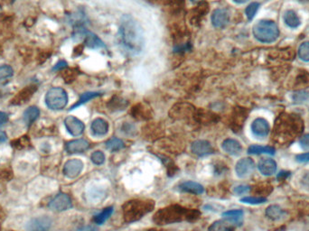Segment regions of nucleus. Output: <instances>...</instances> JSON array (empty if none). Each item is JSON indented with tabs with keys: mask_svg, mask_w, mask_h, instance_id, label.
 Segmentation results:
<instances>
[{
	"mask_svg": "<svg viewBox=\"0 0 309 231\" xmlns=\"http://www.w3.org/2000/svg\"><path fill=\"white\" fill-rule=\"evenodd\" d=\"M118 38L123 50L130 55L139 54L145 46L142 27L138 21L129 15H125L120 20Z\"/></svg>",
	"mask_w": 309,
	"mask_h": 231,
	"instance_id": "nucleus-1",
	"label": "nucleus"
},
{
	"mask_svg": "<svg viewBox=\"0 0 309 231\" xmlns=\"http://www.w3.org/2000/svg\"><path fill=\"white\" fill-rule=\"evenodd\" d=\"M304 131V120L297 114L282 113L276 118L274 129L273 140L280 146L290 145Z\"/></svg>",
	"mask_w": 309,
	"mask_h": 231,
	"instance_id": "nucleus-2",
	"label": "nucleus"
},
{
	"mask_svg": "<svg viewBox=\"0 0 309 231\" xmlns=\"http://www.w3.org/2000/svg\"><path fill=\"white\" fill-rule=\"evenodd\" d=\"M200 217L201 212L198 210L187 209L178 204H172L157 211L153 217V221L159 226H165L183 221L195 222L200 219Z\"/></svg>",
	"mask_w": 309,
	"mask_h": 231,
	"instance_id": "nucleus-3",
	"label": "nucleus"
},
{
	"mask_svg": "<svg viewBox=\"0 0 309 231\" xmlns=\"http://www.w3.org/2000/svg\"><path fill=\"white\" fill-rule=\"evenodd\" d=\"M156 203L149 199H133L122 205V215L126 223H132L143 219L154 211Z\"/></svg>",
	"mask_w": 309,
	"mask_h": 231,
	"instance_id": "nucleus-4",
	"label": "nucleus"
},
{
	"mask_svg": "<svg viewBox=\"0 0 309 231\" xmlns=\"http://www.w3.org/2000/svg\"><path fill=\"white\" fill-rule=\"evenodd\" d=\"M253 36L257 40L263 44L274 43L280 37V30L274 21L260 20L252 29Z\"/></svg>",
	"mask_w": 309,
	"mask_h": 231,
	"instance_id": "nucleus-5",
	"label": "nucleus"
},
{
	"mask_svg": "<svg viewBox=\"0 0 309 231\" xmlns=\"http://www.w3.org/2000/svg\"><path fill=\"white\" fill-rule=\"evenodd\" d=\"M68 94L60 87H53L45 94V102L47 108L52 110H61L68 103Z\"/></svg>",
	"mask_w": 309,
	"mask_h": 231,
	"instance_id": "nucleus-6",
	"label": "nucleus"
},
{
	"mask_svg": "<svg viewBox=\"0 0 309 231\" xmlns=\"http://www.w3.org/2000/svg\"><path fill=\"white\" fill-rule=\"evenodd\" d=\"M53 219L48 216L33 218L25 225L26 231H49L53 226Z\"/></svg>",
	"mask_w": 309,
	"mask_h": 231,
	"instance_id": "nucleus-7",
	"label": "nucleus"
},
{
	"mask_svg": "<svg viewBox=\"0 0 309 231\" xmlns=\"http://www.w3.org/2000/svg\"><path fill=\"white\" fill-rule=\"evenodd\" d=\"M48 207L51 211L55 212H63V211H68L73 207L72 200L69 195L65 193H59L53 198L48 204Z\"/></svg>",
	"mask_w": 309,
	"mask_h": 231,
	"instance_id": "nucleus-8",
	"label": "nucleus"
},
{
	"mask_svg": "<svg viewBox=\"0 0 309 231\" xmlns=\"http://www.w3.org/2000/svg\"><path fill=\"white\" fill-rule=\"evenodd\" d=\"M255 170V162L250 157H244L237 162L235 166V173L240 179H246L252 175Z\"/></svg>",
	"mask_w": 309,
	"mask_h": 231,
	"instance_id": "nucleus-9",
	"label": "nucleus"
},
{
	"mask_svg": "<svg viewBox=\"0 0 309 231\" xmlns=\"http://www.w3.org/2000/svg\"><path fill=\"white\" fill-rule=\"evenodd\" d=\"M37 86L35 84L26 86L16 93V96L11 100L10 104L13 106H22L26 104L32 98L37 91Z\"/></svg>",
	"mask_w": 309,
	"mask_h": 231,
	"instance_id": "nucleus-10",
	"label": "nucleus"
},
{
	"mask_svg": "<svg viewBox=\"0 0 309 231\" xmlns=\"http://www.w3.org/2000/svg\"><path fill=\"white\" fill-rule=\"evenodd\" d=\"M83 162L80 159H71L65 162L63 169L64 175L69 179H74L81 175L83 170Z\"/></svg>",
	"mask_w": 309,
	"mask_h": 231,
	"instance_id": "nucleus-11",
	"label": "nucleus"
},
{
	"mask_svg": "<svg viewBox=\"0 0 309 231\" xmlns=\"http://www.w3.org/2000/svg\"><path fill=\"white\" fill-rule=\"evenodd\" d=\"M65 126L66 130L68 131V133L72 135L73 137L81 136L84 132V128H85L83 122L73 116H68L67 118H65Z\"/></svg>",
	"mask_w": 309,
	"mask_h": 231,
	"instance_id": "nucleus-12",
	"label": "nucleus"
},
{
	"mask_svg": "<svg viewBox=\"0 0 309 231\" xmlns=\"http://www.w3.org/2000/svg\"><path fill=\"white\" fill-rule=\"evenodd\" d=\"M252 134L257 138H266L270 131V126L267 119L263 118H258L254 119L252 123Z\"/></svg>",
	"mask_w": 309,
	"mask_h": 231,
	"instance_id": "nucleus-13",
	"label": "nucleus"
},
{
	"mask_svg": "<svg viewBox=\"0 0 309 231\" xmlns=\"http://www.w3.org/2000/svg\"><path fill=\"white\" fill-rule=\"evenodd\" d=\"M230 21V12L225 8L215 9L211 15V24L216 28H224Z\"/></svg>",
	"mask_w": 309,
	"mask_h": 231,
	"instance_id": "nucleus-14",
	"label": "nucleus"
},
{
	"mask_svg": "<svg viewBox=\"0 0 309 231\" xmlns=\"http://www.w3.org/2000/svg\"><path fill=\"white\" fill-rule=\"evenodd\" d=\"M195 112V108L193 106L188 105L187 103H182L175 105L171 110L170 115L172 118H184L190 116L194 118Z\"/></svg>",
	"mask_w": 309,
	"mask_h": 231,
	"instance_id": "nucleus-15",
	"label": "nucleus"
},
{
	"mask_svg": "<svg viewBox=\"0 0 309 231\" xmlns=\"http://www.w3.org/2000/svg\"><path fill=\"white\" fill-rule=\"evenodd\" d=\"M191 150L197 156H205L213 154V147L206 140H196L192 144Z\"/></svg>",
	"mask_w": 309,
	"mask_h": 231,
	"instance_id": "nucleus-16",
	"label": "nucleus"
},
{
	"mask_svg": "<svg viewBox=\"0 0 309 231\" xmlns=\"http://www.w3.org/2000/svg\"><path fill=\"white\" fill-rule=\"evenodd\" d=\"M209 12V6L206 2H200L197 7H195L190 13V21L193 24L197 25L200 24L203 18Z\"/></svg>",
	"mask_w": 309,
	"mask_h": 231,
	"instance_id": "nucleus-17",
	"label": "nucleus"
},
{
	"mask_svg": "<svg viewBox=\"0 0 309 231\" xmlns=\"http://www.w3.org/2000/svg\"><path fill=\"white\" fill-rule=\"evenodd\" d=\"M89 148V143L85 139H75L65 145V150L69 154H81Z\"/></svg>",
	"mask_w": 309,
	"mask_h": 231,
	"instance_id": "nucleus-18",
	"label": "nucleus"
},
{
	"mask_svg": "<svg viewBox=\"0 0 309 231\" xmlns=\"http://www.w3.org/2000/svg\"><path fill=\"white\" fill-rule=\"evenodd\" d=\"M258 169L260 172V174L265 176H271L276 174L277 169V164L276 161L271 158L260 159V162L258 163Z\"/></svg>",
	"mask_w": 309,
	"mask_h": 231,
	"instance_id": "nucleus-19",
	"label": "nucleus"
},
{
	"mask_svg": "<svg viewBox=\"0 0 309 231\" xmlns=\"http://www.w3.org/2000/svg\"><path fill=\"white\" fill-rule=\"evenodd\" d=\"M109 123L103 118H96L91 122L90 130L95 137H104L109 132Z\"/></svg>",
	"mask_w": 309,
	"mask_h": 231,
	"instance_id": "nucleus-20",
	"label": "nucleus"
},
{
	"mask_svg": "<svg viewBox=\"0 0 309 231\" xmlns=\"http://www.w3.org/2000/svg\"><path fill=\"white\" fill-rule=\"evenodd\" d=\"M222 148L224 149L225 153H227L230 155H233V156L239 155L242 151V146L240 145V143L232 138L225 139L222 144Z\"/></svg>",
	"mask_w": 309,
	"mask_h": 231,
	"instance_id": "nucleus-21",
	"label": "nucleus"
},
{
	"mask_svg": "<svg viewBox=\"0 0 309 231\" xmlns=\"http://www.w3.org/2000/svg\"><path fill=\"white\" fill-rule=\"evenodd\" d=\"M178 190L183 192L190 193V194L200 195L204 192V188L200 183L192 182V181H187L179 184Z\"/></svg>",
	"mask_w": 309,
	"mask_h": 231,
	"instance_id": "nucleus-22",
	"label": "nucleus"
},
{
	"mask_svg": "<svg viewBox=\"0 0 309 231\" xmlns=\"http://www.w3.org/2000/svg\"><path fill=\"white\" fill-rule=\"evenodd\" d=\"M247 118V113L242 109H239L234 112V115L232 117V122H231V127L233 132L240 131L243 126V123Z\"/></svg>",
	"mask_w": 309,
	"mask_h": 231,
	"instance_id": "nucleus-23",
	"label": "nucleus"
},
{
	"mask_svg": "<svg viewBox=\"0 0 309 231\" xmlns=\"http://www.w3.org/2000/svg\"><path fill=\"white\" fill-rule=\"evenodd\" d=\"M39 116H40V110L37 107L32 106L29 107L28 109L24 111L23 114V120L26 126L30 127L35 122L37 121Z\"/></svg>",
	"mask_w": 309,
	"mask_h": 231,
	"instance_id": "nucleus-24",
	"label": "nucleus"
},
{
	"mask_svg": "<svg viewBox=\"0 0 309 231\" xmlns=\"http://www.w3.org/2000/svg\"><path fill=\"white\" fill-rule=\"evenodd\" d=\"M84 45L89 49L104 48L105 45L94 32H85L84 34Z\"/></svg>",
	"mask_w": 309,
	"mask_h": 231,
	"instance_id": "nucleus-25",
	"label": "nucleus"
},
{
	"mask_svg": "<svg viewBox=\"0 0 309 231\" xmlns=\"http://www.w3.org/2000/svg\"><path fill=\"white\" fill-rule=\"evenodd\" d=\"M283 20H284L285 24H287L290 28H297L301 24L300 17L297 15V13L294 10H287L284 13V16H283Z\"/></svg>",
	"mask_w": 309,
	"mask_h": 231,
	"instance_id": "nucleus-26",
	"label": "nucleus"
},
{
	"mask_svg": "<svg viewBox=\"0 0 309 231\" xmlns=\"http://www.w3.org/2000/svg\"><path fill=\"white\" fill-rule=\"evenodd\" d=\"M235 227V224L224 219L214 221L210 227H208V231H234Z\"/></svg>",
	"mask_w": 309,
	"mask_h": 231,
	"instance_id": "nucleus-27",
	"label": "nucleus"
},
{
	"mask_svg": "<svg viewBox=\"0 0 309 231\" xmlns=\"http://www.w3.org/2000/svg\"><path fill=\"white\" fill-rule=\"evenodd\" d=\"M222 216L224 219L238 226L242 222L243 211H240V210H232V211H225Z\"/></svg>",
	"mask_w": 309,
	"mask_h": 231,
	"instance_id": "nucleus-28",
	"label": "nucleus"
},
{
	"mask_svg": "<svg viewBox=\"0 0 309 231\" xmlns=\"http://www.w3.org/2000/svg\"><path fill=\"white\" fill-rule=\"evenodd\" d=\"M285 213L286 212H285L284 210L281 206L276 205V204H273V205L268 206L266 209V211H265L266 216L268 217V219H271V220H279V219H281L282 217H284Z\"/></svg>",
	"mask_w": 309,
	"mask_h": 231,
	"instance_id": "nucleus-29",
	"label": "nucleus"
},
{
	"mask_svg": "<svg viewBox=\"0 0 309 231\" xmlns=\"http://www.w3.org/2000/svg\"><path fill=\"white\" fill-rule=\"evenodd\" d=\"M102 96V92H95V91H90V92H85V93L81 94V97L78 100V102L76 103H74L70 110H75L79 108L80 106L85 104L86 102H89L91 100H94L95 97H100Z\"/></svg>",
	"mask_w": 309,
	"mask_h": 231,
	"instance_id": "nucleus-30",
	"label": "nucleus"
},
{
	"mask_svg": "<svg viewBox=\"0 0 309 231\" xmlns=\"http://www.w3.org/2000/svg\"><path fill=\"white\" fill-rule=\"evenodd\" d=\"M248 154H267L269 155L275 154V148L272 146H262L258 145H252L248 148Z\"/></svg>",
	"mask_w": 309,
	"mask_h": 231,
	"instance_id": "nucleus-31",
	"label": "nucleus"
},
{
	"mask_svg": "<svg viewBox=\"0 0 309 231\" xmlns=\"http://www.w3.org/2000/svg\"><path fill=\"white\" fill-rule=\"evenodd\" d=\"M14 76V70L9 65H0V85L8 82Z\"/></svg>",
	"mask_w": 309,
	"mask_h": 231,
	"instance_id": "nucleus-32",
	"label": "nucleus"
},
{
	"mask_svg": "<svg viewBox=\"0 0 309 231\" xmlns=\"http://www.w3.org/2000/svg\"><path fill=\"white\" fill-rule=\"evenodd\" d=\"M113 211V207L106 208L102 212L94 216V223L97 224V225H102V224L105 223L106 221L110 219V216L112 215Z\"/></svg>",
	"mask_w": 309,
	"mask_h": 231,
	"instance_id": "nucleus-33",
	"label": "nucleus"
},
{
	"mask_svg": "<svg viewBox=\"0 0 309 231\" xmlns=\"http://www.w3.org/2000/svg\"><path fill=\"white\" fill-rule=\"evenodd\" d=\"M106 148L111 152H118L125 147V144L119 138H113L109 139L105 144Z\"/></svg>",
	"mask_w": 309,
	"mask_h": 231,
	"instance_id": "nucleus-34",
	"label": "nucleus"
},
{
	"mask_svg": "<svg viewBox=\"0 0 309 231\" xmlns=\"http://www.w3.org/2000/svg\"><path fill=\"white\" fill-rule=\"evenodd\" d=\"M240 203L251 204V205H259L267 203V198L264 197H259V196H248L240 199Z\"/></svg>",
	"mask_w": 309,
	"mask_h": 231,
	"instance_id": "nucleus-35",
	"label": "nucleus"
},
{
	"mask_svg": "<svg viewBox=\"0 0 309 231\" xmlns=\"http://www.w3.org/2000/svg\"><path fill=\"white\" fill-rule=\"evenodd\" d=\"M260 3L258 2H252L251 4L249 5L248 7L245 9V14L247 16V18L249 20L252 21L254 16H256L257 12L260 8Z\"/></svg>",
	"mask_w": 309,
	"mask_h": 231,
	"instance_id": "nucleus-36",
	"label": "nucleus"
},
{
	"mask_svg": "<svg viewBox=\"0 0 309 231\" xmlns=\"http://www.w3.org/2000/svg\"><path fill=\"white\" fill-rule=\"evenodd\" d=\"M132 115L134 116L135 118H148V111L146 108H143L142 105L138 104L136 106L134 109H132Z\"/></svg>",
	"mask_w": 309,
	"mask_h": 231,
	"instance_id": "nucleus-37",
	"label": "nucleus"
},
{
	"mask_svg": "<svg viewBox=\"0 0 309 231\" xmlns=\"http://www.w3.org/2000/svg\"><path fill=\"white\" fill-rule=\"evenodd\" d=\"M298 56L302 61H309V42H305L299 46Z\"/></svg>",
	"mask_w": 309,
	"mask_h": 231,
	"instance_id": "nucleus-38",
	"label": "nucleus"
},
{
	"mask_svg": "<svg viewBox=\"0 0 309 231\" xmlns=\"http://www.w3.org/2000/svg\"><path fill=\"white\" fill-rule=\"evenodd\" d=\"M90 160L95 166H102L105 162V154L102 151H95L90 155Z\"/></svg>",
	"mask_w": 309,
	"mask_h": 231,
	"instance_id": "nucleus-39",
	"label": "nucleus"
},
{
	"mask_svg": "<svg viewBox=\"0 0 309 231\" xmlns=\"http://www.w3.org/2000/svg\"><path fill=\"white\" fill-rule=\"evenodd\" d=\"M110 110H124L125 107H127V102L125 101H123L119 97H117L115 101L114 100H110Z\"/></svg>",
	"mask_w": 309,
	"mask_h": 231,
	"instance_id": "nucleus-40",
	"label": "nucleus"
},
{
	"mask_svg": "<svg viewBox=\"0 0 309 231\" xmlns=\"http://www.w3.org/2000/svg\"><path fill=\"white\" fill-rule=\"evenodd\" d=\"M63 72V78H64V80H65L66 82H71V81H73L75 78H76V75H75V72H74V70L68 69V68H65V70H63L61 71Z\"/></svg>",
	"mask_w": 309,
	"mask_h": 231,
	"instance_id": "nucleus-41",
	"label": "nucleus"
},
{
	"mask_svg": "<svg viewBox=\"0 0 309 231\" xmlns=\"http://www.w3.org/2000/svg\"><path fill=\"white\" fill-rule=\"evenodd\" d=\"M309 97V94L305 91H297L296 93L293 95V101L297 103H301L304 102Z\"/></svg>",
	"mask_w": 309,
	"mask_h": 231,
	"instance_id": "nucleus-42",
	"label": "nucleus"
},
{
	"mask_svg": "<svg viewBox=\"0 0 309 231\" xmlns=\"http://www.w3.org/2000/svg\"><path fill=\"white\" fill-rule=\"evenodd\" d=\"M167 5L169 6L171 8H174L177 10H180L183 5H184V0H167Z\"/></svg>",
	"mask_w": 309,
	"mask_h": 231,
	"instance_id": "nucleus-43",
	"label": "nucleus"
},
{
	"mask_svg": "<svg viewBox=\"0 0 309 231\" xmlns=\"http://www.w3.org/2000/svg\"><path fill=\"white\" fill-rule=\"evenodd\" d=\"M251 189L252 187L249 185H239L233 189V191L235 194L243 195L248 193L249 191H251Z\"/></svg>",
	"mask_w": 309,
	"mask_h": 231,
	"instance_id": "nucleus-44",
	"label": "nucleus"
},
{
	"mask_svg": "<svg viewBox=\"0 0 309 231\" xmlns=\"http://www.w3.org/2000/svg\"><path fill=\"white\" fill-rule=\"evenodd\" d=\"M300 147L305 151H309V134H305L299 139Z\"/></svg>",
	"mask_w": 309,
	"mask_h": 231,
	"instance_id": "nucleus-45",
	"label": "nucleus"
},
{
	"mask_svg": "<svg viewBox=\"0 0 309 231\" xmlns=\"http://www.w3.org/2000/svg\"><path fill=\"white\" fill-rule=\"evenodd\" d=\"M300 184L304 189L309 191V170L305 172L301 176Z\"/></svg>",
	"mask_w": 309,
	"mask_h": 231,
	"instance_id": "nucleus-46",
	"label": "nucleus"
},
{
	"mask_svg": "<svg viewBox=\"0 0 309 231\" xmlns=\"http://www.w3.org/2000/svg\"><path fill=\"white\" fill-rule=\"evenodd\" d=\"M296 160L298 162H309V152L304 153V154H297L296 156Z\"/></svg>",
	"mask_w": 309,
	"mask_h": 231,
	"instance_id": "nucleus-47",
	"label": "nucleus"
},
{
	"mask_svg": "<svg viewBox=\"0 0 309 231\" xmlns=\"http://www.w3.org/2000/svg\"><path fill=\"white\" fill-rule=\"evenodd\" d=\"M68 67V64H67V62L65 61H60L59 62H57L55 66L53 67V71H63V70H65V68H67Z\"/></svg>",
	"mask_w": 309,
	"mask_h": 231,
	"instance_id": "nucleus-48",
	"label": "nucleus"
},
{
	"mask_svg": "<svg viewBox=\"0 0 309 231\" xmlns=\"http://www.w3.org/2000/svg\"><path fill=\"white\" fill-rule=\"evenodd\" d=\"M8 121V115L5 112L0 111V126L5 125Z\"/></svg>",
	"mask_w": 309,
	"mask_h": 231,
	"instance_id": "nucleus-49",
	"label": "nucleus"
},
{
	"mask_svg": "<svg viewBox=\"0 0 309 231\" xmlns=\"http://www.w3.org/2000/svg\"><path fill=\"white\" fill-rule=\"evenodd\" d=\"M289 175H290V172L289 171H282L277 176H276V179L277 180H284V179L287 178V177H289Z\"/></svg>",
	"mask_w": 309,
	"mask_h": 231,
	"instance_id": "nucleus-50",
	"label": "nucleus"
},
{
	"mask_svg": "<svg viewBox=\"0 0 309 231\" xmlns=\"http://www.w3.org/2000/svg\"><path fill=\"white\" fill-rule=\"evenodd\" d=\"M76 231H98L96 227L94 226H86V227H82L81 228H79Z\"/></svg>",
	"mask_w": 309,
	"mask_h": 231,
	"instance_id": "nucleus-51",
	"label": "nucleus"
},
{
	"mask_svg": "<svg viewBox=\"0 0 309 231\" xmlns=\"http://www.w3.org/2000/svg\"><path fill=\"white\" fill-rule=\"evenodd\" d=\"M7 140V135L3 131H0V142H4Z\"/></svg>",
	"mask_w": 309,
	"mask_h": 231,
	"instance_id": "nucleus-52",
	"label": "nucleus"
},
{
	"mask_svg": "<svg viewBox=\"0 0 309 231\" xmlns=\"http://www.w3.org/2000/svg\"><path fill=\"white\" fill-rule=\"evenodd\" d=\"M233 2H235L237 4H244L246 2H248L249 0H232Z\"/></svg>",
	"mask_w": 309,
	"mask_h": 231,
	"instance_id": "nucleus-53",
	"label": "nucleus"
},
{
	"mask_svg": "<svg viewBox=\"0 0 309 231\" xmlns=\"http://www.w3.org/2000/svg\"><path fill=\"white\" fill-rule=\"evenodd\" d=\"M5 2H7V3H13L15 0H4Z\"/></svg>",
	"mask_w": 309,
	"mask_h": 231,
	"instance_id": "nucleus-54",
	"label": "nucleus"
},
{
	"mask_svg": "<svg viewBox=\"0 0 309 231\" xmlns=\"http://www.w3.org/2000/svg\"><path fill=\"white\" fill-rule=\"evenodd\" d=\"M298 2H306V1H308V0H297Z\"/></svg>",
	"mask_w": 309,
	"mask_h": 231,
	"instance_id": "nucleus-55",
	"label": "nucleus"
},
{
	"mask_svg": "<svg viewBox=\"0 0 309 231\" xmlns=\"http://www.w3.org/2000/svg\"><path fill=\"white\" fill-rule=\"evenodd\" d=\"M192 1H193V2H200L201 0H192Z\"/></svg>",
	"mask_w": 309,
	"mask_h": 231,
	"instance_id": "nucleus-56",
	"label": "nucleus"
}]
</instances>
